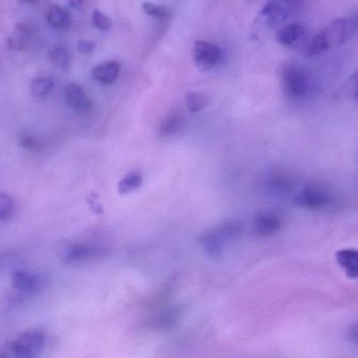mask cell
Returning a JSON list of instances; mask_svg holds the SVG:
<instances>
[{"label":"cell","mask_w":358,"mask_h":358,"mask_svg":"<svg viewBox=\"0 0 358 358\" xmlns=\"http://www.w3.org/2000/svg\"><path fill=\"white\" fill-rule=\"evenodd\" d=\"M357 20L353 17L338 18L313 37L307 47V56H316L331 47L343 45L352 38L357 31Z\"/></svg>","instance_id":"6da1fadb"},{"label":"cell","mask_w":358,"mask_h":358,"mask_svg":"<svg viewBox=\"0 0 358 358\" xmlns=\"http://www.w3.org/2000/svg\"><path fill=\"white\" fill-rule=\"evenodd\" d=\"M290 12L291 8L283 0H269L253 22L251 32L253 40H259L280 27L290 15Z\"/></svg>","instance_id":"7a4b0ae2"},{"label":"cell","mask_w":358,"mask_h":358,"mask_svg":"<svg viewBox=\"0 0 358 358\" xmlns=\"http://www.w3.org/2000/svg\"><path fill=\"white\" fill-rule=\"evenodd\" d=\"M45 345V333L39 330H29L10 343L3 355L15 358L35 357L43 352Z\"/></svg>","instance_id":"3957f363"},{"label":"cell","mask_w":358,"mask_h":358,"mask_svg":"<svg viewBox=\"0 0 358 358\" xmlns=\"http://www.w3.org/2000/svg\"><path fill=\"white\" fill-rule=\"evenodd\" d=\"M282 87L287 97L301 99L309 91V77L303 68L297 64H290L283 72Z\"/></svg>","instance_id":"277c9868"},{"label":"cell","mask_w":358,"mask_h":358,"mask_svg":"<svg viewBox=\"0 0 358 358\" xmlns=\"http://www.w3.org/2000/svg\"><path fill=\"white\" fill-rule=\"evenodd\" d=\"M222 58V51L218 45L205 40L195 41L193 47V59L197 70L209 72L214 70Z\"/></svg>","instance_id":"5b68a950"},{"label":"cell","mask_w":358,"mask_h":358,"mask_svg":"<svg viewBox=\"0 0 358 358\" xmlns=\"http://www.w3.org/2000/svg\"><path fill=\"white\" fill-rule=\"evenodd\" d=\"M229 237L224 227H221L216 232H206L200 237L199 243L206 255L210 258H220L224 253L225 243Z\"/></svg>","instance_id":"8992f818"},{"label":"cell","mask_w":358,"mask_h":358,"mask_svg":"<svg viewBox=\"0 0 358 358\" xmlns=\"http://www.w3.org/2000/svg\"><path fill=\"white\" fill-rule=\"evenodd\" d=\"M66 103L76 112H85L91 110V101L82 87L77 83H70L64 89Z\"/></svg>","instance_id":"52a82bcc"},{"label":"cell","mask_w":358,"mask_h":358,"mask_svg":"<svg viewBox=\"0 0 358 358\" xmlns=\"http://www.w3.org/2000/svg\"><path fill=\"white\" fill-rule=\"evenodd\" d=\"M330 197L318 188L304 189L301 193L295 197L294 203L299 207L308 208V209H318L328 205Z\"/></svg>","instance_id":"ba28073f"},{"label":"cell","mask_w":358,"mask_h":358,"mask_svg":"<svg viewBox=\"0 0 358 358\" xmlns=\"http://www.w3.org/2000/svg\"><path fill=\"white\" fill-rule=\"evenodd\" d=\"M102 253H103V249L101 247L85 244L74 245L68 249L64 255V260L68 263H83V262L100 257Z\"/></svg>","instance_id":"9c48e42d"},{"label":"cell","mask_w":358,"mask_h":358,"mask_svg":"<svg viewBox=\"0 0 358 358\" xmlns=\"http://www.w3.org/2000/svg\"><path fill=\"white\" fill-rule=\"evenodd\" d=\"M282 226L278 216L270 212H263V214L257 216L253 222V228L255 233L260 237H268V235L274 234L276 231L280 230Z\"/></svg>","instance_id":"30bf717a"},{"label":"cell","mask_w":358,"mask_h":358,"mask_svg":"<svg viewBox=\"0 0 358 358\" xmlns=\"http://www.w3.org/2000/svg\"><path fill=\"white\" fill-rule=\"evenodd\" d=\"M121 66L117 61H107L95 66L91 70V76L95 80L105 84H112L120 76Z\"/></svg>","instance_id":"8fae6325"},{"label":"cell","mask_w":358,"mask_h":358,"mask_svg":"<svg viewBox=\"0 0 358 358\" xmlns=\"http://www.w3.org/2000/svg\"><path fill=\"white\" fill-rule=\"evenodd\" d=\"M335 257L338 265L345 269V274L350 278H357L358 253L355 249H341L337 251Z\"/></svg>","instance_id":"7c38bea8"},{"label":"cell","mask_w":358,"mask_h":358,"mask_svg":"<svg viewBox=\"0 0 358 358\" xmlns=\"http://www.w3.org/2000/svg\"><path fill=\"white\" fill-rule=\"evenodd\" d=\"M12 282L16 290L20 292L34 293L39 288V281L37 276L24 270L14 272L12 276Z\"/></svg>","instance_id":"4fadbf2b"},{"label":"cell","mask_w":358,"mask_h":358,"mask_svg":"<svg viewBox=\"0 0 358 358\" xmlns=\"http://www.w3.org/2000/svg\"><path fill=\"white\" fill-rule=\"evenodd\" d=\"M33 34V29L29 24H20L8 39V45L15 51H22L26 49Z\"/></svg>","instance_id":"5bb4252c"},{"label":"cell","mask_w":358,"mask_h":358,"mask_svg":"<svg viewBox=\"0 0 358 358\" xmlns=\"http://www.w3.org/2000/svg\"><path fill=\"white\" fill-rule=\"evenodd\" d=\"M305 34V29L299 24H290L281 28L276 33V41L285 47H291Z\"/></svg>","instance_id":"9a60e30c"},{"label":"cell","mask_w":358,"mask_h":358,"mask_svg":"<svg viewBox=\"0 0 358 358\" xmlns=\"http://www.w3.org/2000/svg\"><path fill=\"white\" fill-rule=\"evenodd\" d=\"M47 22L53 28H66L72 22V14L60 6H51L47 11Z\"/></svg>","instance_id":"2e32d148"},{"label":"cell","mask_w":358,"mask_h":358,"mask_svg":"<svg viewBox=\"0 0 358 358\" xmlns=\"http://www.w3.org/2000/svg\"><path fill=\"white\" fill-rule=\"evenodd\" d=\"M183 114L178 110L170 112L162 121L160 126V135L164 138L174 136L182 128Z\"/></svg>","instance_id":"e0dca14e"},{"label":"cell","mask_w":358,"mask_h":358,"mask_svg":"<svg viewBox=\"0 0 358 358\" xmlns=\"http://www.w3.org/2000/svg\"><path fill=\"white\" fill-rule=\"evenodd\" d=\"M143 177L140 172H130L122 179L118 185V191L121 195L132 193L142 185Z\"/></svg>","instance_id":"ac0fdd59"},{"label":"cell","mask_w":358,"mask_h":358,"mask_svg":"<svg viewBox=\"0 0 358 358\" xmlns=\"http://www.w3.org/2000/svg\"><path fill=\"white\" fill-rule=\"evenodd\" d=\"M208 98L199 91H189L186 95L187 110L191 114L201 112L207 106Z\"/></svg>","instance_id":"d6986e66"},{"label":"cell","mask_w":358,"mask_h":358,"mask_svg":"<svg viewBox=\"0 0 358 358\" xmlns=\"http://www.w3.org/2000/svg\"><path fill=\"white\" fill-rule=\"evenodd\" d=\"M54 89V82L45 77H37L33 79L30 85V91L34 97H43L51 93Z\"/></svg>","instance_id":"ffe728a7"},{"label":"cell","mask_w":358,"mask_h":358,"mask_svg":"<svg viewBox=\"0 0 358 358\" xmlns=\"http://www.w3.org/2000/svg\"><path fill=\"white\" fill-rule=\"evenodd\" d=\"M49 57L50 60L60 68H66L70 64L68 50L64 47H55L50 50Z\"/></svg>","instance_id":"44dd1931"},{"label":"cell","mask_w":358,"mask_h":358,"mask_svg":"<svg viewBox=\"0 0 358 358\" xmlns=\"http://www.w3.org/2000/svg\"><path fill=\"white\" fill-rule=\"evenodd\" d=\"M15 209L14 200L6 193H0V224L11 218Z\"/></svg>","instance_id":"7402d4cb"},{"label":"cell","mask_w":358,"mask_h":358,"mask_svg":"<svg viewBox=\"0 0 358 358\" xmlns=\"http://www.w3.org/2000/svg\"><path fill=\"white\" fill-rule=\"evenodd\" d=\"M142 10L147 14V15L153 16L155 18H166L170 16V10L167 8L163 7V6L156 5L154 3H143Z\"/></svg>","instance_id":"603a6c76"},{"label":"cell","mask_w":358,"mask_h":358,"mask_svg":"<svg viewBox=\"0 0 358 358\" xmlns=\"http://www.w3.org/2000/svg\"><path fill=\"white\" fill-rule=\"evenodd\" d=\"M341 97L350 98V99H354V101L357 100V74L354 73L347 82H345V87L341 89Z\"/></svg>","instance_id":"cb8c5ba5"},{"label":"cell","mask_w":358,"mask_h":358,"mask_svg":"<svg viewBox=\"0 0 358 358\" xmlns=\"http://www.w3.org/2000/svg\"><path fill=\"white\" fill-rule=\"evenodd\" d=\"M93 24L100 31H108L112 28V20H110V18L100 11H94Z\"/></svg>","instance_id":"d4e9b609"},{"label":"cell","mask_w":358,"mask_h":358,"mask_svg":"<svg viewBox=\"0 0 358 358\" xmlns=\"http://www.w3.org/2000/svg\"><path fill=\"white\" fill-rule=\"evenodd\" d=\"M20 142H22V147L28 149H35L39 147L38 141L33 138V137L28 136V135L22 136V138H20Z\"/></svg>","instance_id":"484cf974"},{"label":"cell","mask_w":358,"mask_h":358,"mask_svg":"<svg viewBox=\"0 0 358 358\" xmlns=\"http://www.w3.org/2000/svg\"><path fill=\"white\" fill-rule=\"evenodd\" d=\"M95 47L96 45L93 41L82 40L78 45V50L81 54H91Z\"/></svg>","instance_id":"4316f807"},{"label":"cell","mask_w":358,"mask_h":358,"mask_svg":"<svg viewBox=\"0 0 358 358\" xmlns=\"http://www.w3.org/2000/svg\"><path fill=\"white\" fill-rule=\"evenodd\" d=\"M350 341H353V343H357V327L356 325H354L351 329H350Z\"/></svg>","instance_id":"83f0119b"},{"label":"cell","mask_w":358,"mask_h":358,"mask_svg":"<svg viewBox=\"0 0 358 358\" xmlns=\"http://www.w3.org/2000/svg\"><path fill=\"white\" fill-rule=\"evenodd\" d=\"M68 1H70V5L72 6L73 8H79L82 5L84 0H68Z\"/></svg>","instance_id":"f1b7e54d"},{"label":"cell","mask_w":358,"mask_h":358,"mask_svg":"<svg viewBox=\"0 0 358 358\" xmlns=\"http://www.w3.org/2000/svg\"><path fill=\"white\" fill-rule=\"evenodd\" d=\"M39 0H18V3L22 5H31V3H38Z\"/></svg>","instance_id":"f546056e"}]
</instances>
